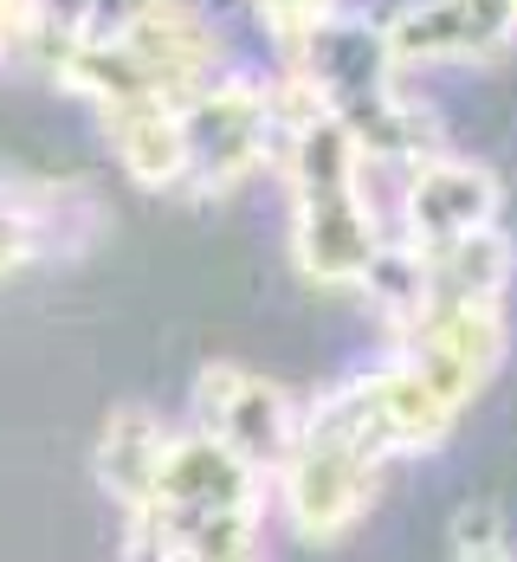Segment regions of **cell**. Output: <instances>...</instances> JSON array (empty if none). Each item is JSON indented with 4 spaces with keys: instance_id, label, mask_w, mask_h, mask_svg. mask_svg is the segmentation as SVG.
I'll use <instances>...</instances> for the list:
<instances>
[{
    "instance_id": "30bf717a",
    "label": "cell",
    "mask_w": 517,
    "mask_h": 562,
    "mask_svg": "<svg viewBox=\"0 0 517 562\" xmlns=\"http://www.w3.org/2000/svg\"><path fill=\"white\" fill-rule=\"evenodd\" d=\"M453 550L460 557H505V517H498V505H465L460 517H453Z\"/></svg>"
},
{
    "instance_id": "ba28073f",
    "label": "cell",
    "mask_w": 517,
    "mask_h": 562,
    "mask_svg": "<svg viewBox=\"0 0 517 562\" xmlns=\"http://www.w3.org/2000/svg\"><path fill=\"white\" fill-rule=\"evenodd\" d=\"M162 452H169V434L149 407H116L104 440H98V479L123 510L149 505L156 492V472H162Z\"/></svg>"
},
{
    "instance_id": "3957f363",
    "label": "cell",
    "mask_w": 517,
    "mask_h": 562,
    "mask_svg": "<svg viewBox=\"0 0 517 562\" xmlns=\"http://www.w3.org/2000/svg\"><path fill=\"white\" fill-rule=\"evenodd\" d=\"M194 420H201L207 434H221V440H227L252 472H266V479L285 465L291 434H297V407H291L272 382H259V375H246V369H233V362H214V369L201 375Z\"/></svg>"
},
{
    "instance_id": "6da1fadb",
    "label": "cell",
    "mask_w": 517,
    "mask_h": 562,
    "mask_svg": "<svg viewBox=\"0 0 517 562\" xmlns=\"http://www.w3.org/2000/svg\"><path fill=\"white\" fill-rule=\"evenodd\" d=\"M181 156L188 181L201 188H233L279 149V123H272V91L246 85V78H207L201 91H188L181 104Z\"/></svg>"
},
{
    "instance_id": "9c48e42d",
    "label": "cell",
    "mask_w": 517,
    "mask_h": 562,
    "mask_svg": "<svg viewBox=\"0 0 517 562\" xmlns=\"http://www.w3.org/2000/svg\"><path fill=\"white\" fill-rule=\"evenodd\" d=\"M162 0H33V33L40 46H104L143 26Z\"/></svg>"
},
{
    "instance_id": "7a4b0ae2",
    "label": "cell",
    "mask_w": 517,
    "mask_h": 562,
    "mask_svg": "<svg viewBox=\"0 0 517 562\" xmlns=\"http://www.w3.org/2000/svg\"><path fill=\"white\" fill-rule=\"evenodd\" d=\"M130 517H156V524H181V517H266V472H252L221 434L194 427V434L169 440L149 505H136Z\"/></svg>"
},
{
    "instance_id": "52a82bcc",
    "label": "cell",
    "mask_w": 517,
    "mask_h": 562,
    "mask_svg": "<svg viewBox=\"0 0 517 562\" xmlns=\"http://www.w3.org/2000/svg\"><path fill=\"white\" fill-rule=\"evenodd\" d=\"M104 116V136H111L116 162L130 169V181L143 188H175L188 181V156H181V116L162 98H136V104H111Z\"/></svg>"
},
{
    "instance_id": "5b68a950",
    "label": "cell",
    "mask_w": 517,
    "mask_h": 562,
    "mask_svg": "<svg viewBox=\"0 0 517 562\" xmlns=\"http://www.w3.org/2000/svg\"><path fill=\"white\" fill-rule=\"evenodd\" d=\"M402 221L414 246H440L460 239L479 226H498V181L479 162H453V156H420L407 169V194H402Z\"/></svg>"
},
{
    "instance_id": "8fae6325",
    "label": "cell",
    "mask_w": 517,
    "mask_h": 562,
    "mask_svg": "<svg viewBox=\"0 0 517 562\" xmlns=\"http://www.w3.org/2000/svg\"><path fill=\"white\" fill-rule=\"evenodd\" d=\"M330 7H337V0H259V20L272 26V40H285L291 46V40H297L304 26H317Z\"/></svg>"
},
{
    "instance_id": "277c9868",
    "label": "cell",
    "mask_w": 517,
    "mask_h": 562,
    "mask_svg": "<svg viewBox=\"0 0 517 562\" xmlns=\"http://www.w3.org/2000/svg\"><path fill=\"white\" fill-rule=\"evenodd\" d=\"M382 33L395 65H465L492 58L517 33V0H420Z\"/></svg>"
},
{
    "instance_id": "8992f818",
    "label": "cell",
    "mask_w": 517,
    "mask_h": 562,
    "mask_svg": "<svg viewBox=\"0 0 517 562\" xmlns=\"http://www.w3.org/2000/svg\"><path fill=\"white\" fill-rule=\"evenodd\" d=\"M375 252H382V226H375L362 194L297 201V266H304V279L356 284Z\"/></svg>"
}]
</instances>
